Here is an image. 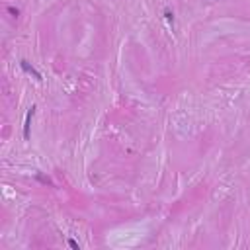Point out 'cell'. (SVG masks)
I'll list each match as a JSON object with an SVG mask.
<instances>
[{
    "instance_id": "cell-1",
    "label": "cell",
    "mask_w": 250,
    "mask_h": 250,
    "mask_svg": "<svg viewBox=\"0 0 250 250\" xmlns=\"http://www.w3.org/2000/svg\"><path fill=\"white\" fill-rule=\"evenodd\" d=\"M33 110L35 108H31L28 111V117H25V125H24V137L25 139H29V121H31V115H33Z\"/></svg>"
},
{
    "instance_id": "cell-2",
    "label": "cell",
    "mask_w": 250,
    "mask_h": 250,
    "mask_svg": "<svg viewBox=\"0 0 250 250\" xmlns=\"http://www.w3.org/2000/svg\"><path fill=\"white\" fill-rule=\"evenodd\" d=\"M22 68H24L25 72L33 74V76L37 78V80H41V74H39V72H35V71H33V67H29V65H28V61H22Z\"/></svg>"
},
{
    "instance_id": "cell-3",
    "label": "cell",
    "mask_w": 250,
    "mask_h": 250,
    "mask_svg": "<svg viewBox=\"0 0 250 250\" xmlns=\"http://www.w3.org/2000/svg\"><path fill=\"white\" fill-rule=\"evenodd\" d=\"M164 16H166V20H168V22H174V14L170 12V10H164Z\"/></svg>"
}]
</instances>
